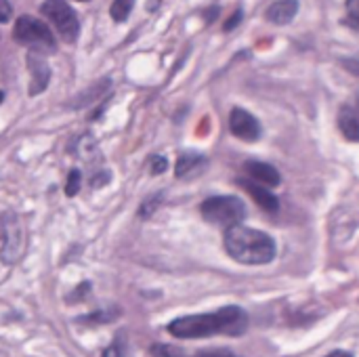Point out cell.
<instances>
[{
	"instance_id": "cell-1",
	"label": "cell",
	"mask_w": 359,
	"mask_h": 357,
	"mask_svg": "<svg viewBox=\"0 0 359 357\" xmlns=\"http://www.w3.org/2000/svg\"><path fill=\"white\" fill-rule=\"evenodd\" d=\"M248 328V313L242 307L229 305L213 313H197L177 318L168 324L175 338H208V336H240Z\"/></svg>"
},
{
	"instance_id": "cell-2",
	"label": "cell",
	"mask_w": 359,
	"mask_h": 357,
	"mask_svg": "<svg viewBox=\"0 0 359 357\" xmlns=\"http://www.w3.org/2000/svg\"><path fill=\"white\" fill-rule=\"evenodd\" d=\"M227 254L242 265H267L275 259V240L259 229L246 227L242 223L225 229L223 238Z\"/></svg>"
},
{
	"instance_id": "cell-3",
	"label": "cell",
	"mask_w": 359,
	"mask_h": 357,
	"mask_svg": "<svg viewBox=\"0 0 359 357\" xmlns=\"http://www.w3.org/2000/svg\"><path fill=\"white\" fill-rule=\"evenodd\" d=\"M202 217L213 225L231 227L246 219V204L235 195H213L202 202Z\"/></svg>"
},
{
	"instance_id": "cell-4",
	"label": "cell",
	"mask_w": 359,
	"mask_h": 357,
	"mask_svg": "<svg viewBox=\"0 0 359 357\" xmlns=\"http://www.w3.org/2000/svg\"><path fill=\"white\" fill-rule=\"evenodd\" d=\"M13 38L19 44L32 46V48H44V50H55L57 48L55 36H53V32L48 30V26L44 21L36 19V17H30V15H21L15 21Z\"/></svg>"
},
{
	"instance_id": "cell-5",
	"label": "cell",
	"mask_w": 359,
	"mask_h": 357,
	"mask_svg": "<svg viewBox=\"0 0 359 357\" xmlns=\"http://www.w3.org/2000/svg\"><path fill=\"white\" fill-rule=\"evenodd\" d=\"M40 13L57 28L66 42H74L80 34V21L76 11L66 3V0H44Z\"/></svg>"
},
{
	"instance_id": "cell-6",
	"label": "cell",
	"mask_w": 359,
	"mask_h": 357,
	"mask_svg": "<svg viewBox=\"0 0 359 357\" xmlns=\"http://www.w3.org/2000/svg\"><path fill=\"white\" fill-rule=\"evenodd\" d=\"M229 131L242 139V141H256L261 139V124L250 112L242 110V108H233L229 114Z\"/></svg>"
},
{
	"instance_id": "cell-7",
	"label": "cell",
	"mask_w": 359,
	"mask_h": 357,
	"mask_svg": "<svg viewBox=\"0 0 359 357\" xmlns=\"http://www.w3.org/2000/svg\"><path fill=\"white\" fill-rule=\"evenodd\" d=\"M28 66H30V74H32L30 95L36 97V95L44 93L46 86H48V82H50V68H48V64L44 61V57L38 53V50H30Z\"/></svg>"
},
{
	"instance_id": "cell-8",
	"label": "cell",
	"mask_w": 359,
	"mask_h": 357,
	"mask_svg": "<svg viewBox=\"0 0 359 357\" xmlns=\"http://www.w3.org/2000/svg\"><path fill=\"white\" fill-rule=\"evenodd\" d=\"M206 166H208L206 156L197 154V151H185V154L179 156L177 164H175V175H177V179H183V181L195 179L206 171Z\"/></svg>"
},
{
	"instance_id": "cell-9",
	"label": "cell",
	"mask_w": 359,
	"mask_h": 357,
	"mask_svg": "<svg viewBox=\"0 0 359 357\" xmlns=\"http://www.w3.org/2000/svg\"><path fill=\"white\" fill-rule=\"evenodd\" d=\"M237 185L244 187V189L250 193V197H252L256 204H259V206H261L263 211L275 213V211L280 209V202H278L275 193H271L269 187H265V185H261V183H256V181H252V179H248V177L237 179Z\"/></svg>"
},
{
	"instance_id": "cell-10",
	"label": "cell",
	"mask_w": 359,
	"mask_h": 357,
	"mask_svg": "<svg viewBox=\"0 0 359 357\" xmlns=\"http://www.w3.org/2000/svg\"><path fill=\"white\" fill-rule=\"evenodd\" d=\"M244 171L248 175V179L256 181V183H261L265 187H278L282 183V175L275 166L267 164V162H259V160H248L244 164Z\"/></svg>"
},
{
	"instance_id": "cell-11",
	"label": "cell",
	"mask_w": 359,
	"mask_h": 357,
	"mask_svg": "<svg viewBox=\"0 0 359 357\" xmlns=\"http://www.w3.org/2000/svg\"><path fill=\"white\" fill-rule=\"evenodd\" d=\"M296 13H298V0H278V3H273L265 11V17L269 23L286 26L296 17Z\"/></svg>"
},
{
	"instance_id": "cell-12",
	"label": "cell",
	"mask_w": 359,
	"mask_h": 357,
	"mask_svg": "<svg viewBox=\"0 0 359 357\" xmlns=\"http://www.w3.org/2000/svg\"><path fill=\"white\" fill-rule=\"evenodd\" d=\"M338 128L347 141L359 143V112L351 106L340 108L338 112Z\"/></svg>"
},
{
	"instance_id": "cell-13",
	"label": "cell",
	"mask_w": 359,
	"mask_h": 357,
	"mask_svg": "<svg viewBox=\"0 0 359 357\" xmlns=\"http://www.w3.org/2000/svg\"><path fill=\"white\" fill-rule=\"evenodd\" d=\"M108 86H110V80H108V78L101 80V82H97V84H93V86H88L86 90H82L78 97L72 99V106H70V108H72V110H78V108H86V106L97 104V99L108 90Z\"/></svg>"
},
{
	"instance_id": "cell-14",
	"label": "cell",
	"mask_w": 359,
	"mask_h": 357,
	"mask_svg": "<svg viewBox=\"0 0 359 357\" xmlns=\"http://www.w3.org/2000/svg\"><path fill=\"white\" fill-rule=\"evenodd\" d=\"M133 7H135V0H114L112 7H110V15H112L114 21L122 23V21L128 19Z\"/></svg>"
},
{
	"instance_id": "cell-15",
	"label": "cell",
	"mask_w": 359,
	"mask_h": 357,
	"mask_svg": "<svg viewBox=\"0 0 359 357\" xmlns=\"http://www.w3.org/2000/svg\"><path fill=\"white\" fill-rule=\"evenodd\" d=\"M160 204H162V193H153V195H149V197L143 200V204H141L139 217H141V219H149L153 213H156V211L160 209Z\"/></svg>"
},
{
	"instance_id": "cell-16",
	"label": "cell",
	"mask_w": 359,
	"mask_h": 357,
	"mask_svg": "<svg viewBox=\"0 0 359 357\" xmlns=\"http://www.w3.org/2000/svg\"><path fill=\"white\" fill-rule=\"evenodd\" d=\"M80 187H82V173L78 168H74V171H70L68 181H66V195L74 197L80 191Z\"/></svg>"
},
{
	"instance_id": "cell-17",
	"label": "cell",
	"mask_w": 359,
	"mask_h": 357,
	"mask_svg": "<svg viewBox=\"0 0 359 357\" xmlns=\"http://www.w3.org/2000/svg\"><path fill=\"white\" fill-rule=\"evenodd\" d=\"M151 353L156 357H185V353L177 347H171V345H153L151 347Z\"/></svg>"
},
{
	"instance_id": "cell-18",
	"label": "cell",
	"mask_w": 359,
	"mask_h": 357,
	"mask_svg": "<svg viewBox=\"0 0 359 357\" xmlns=\"http://www.w3.org/2000/svg\"><path fill=\"white\" fill-rule=\"evenodd\" d=\"M149 171H151V175H162V173H166L168 171V160L164 156H151Z\"/></svg>"
},
{
	"instance_id": "cell-19",
	"label": "cell",
	"mask_w": 359,
	"mask_h": 357,
	"mask_svg": "<svg viewBox=\"0 0 359 357\" xmlns=\"http://www.w3.org/2000/svg\"><path fill=\"white\" fill-rule=\"evenodd\" d=\"M347 17L353 26L359 28V0H347Z\"/></svg>"
},
{
	"instance_id": "cell-20",
	"label": "cell",
	"mask_w": 359,
	"mask_h": 357,
	"mask_svg": "<svg viewBox=\"0 0 359 357\" xmlns=\"http://www.w3.org/2000/svg\"><path fill=\"white\" fill-rule=\"evenodd\" d=\"M191 357H240V355H235L229 349H213V351H200Z\"/></svg>"
},
{
	"instance_id": "cell-21",
	"label": "cell",
	"mask_w": 359,
	"mask_h": 357,
	"mask_svg": "<svg viewBox=\"0 0 359 357\" xmlns=\"http://www.w3.org/2000/svg\"><path fill=\"white\" fill-rule=\"evenodd\" d=\"M340 66H342L349 74H353V76L359 78V57H345V59H340Z\"/></svg>"
},
{
	"instance_id": "cell-22",
	"label": "cell",
	"mask_w": 359,
	"mask_h": 357,
	"mask_svg": "<svg viewBox=\"0 0 359 357\" xmlns=\"http://www.w3.org/2000/svg\"><path fill=\"white\" fill-rule=\"evenodd\" d=\"M13 15V9H11V3L9 0H0V23H7Z\"/></svg>"
},
{
	"instance_id": "cell-23",
	"label": "cell",
	"mask_w": 359,
	"mask_h": 357,
	"mask_svg": "<svg viewBox=\"0 0 359 357\" xmlns=\"http://www.w3.org/2000/svg\"><path fill=\"white\" fill-rule=\"evenodd\" d=\"M106 183H110V173H108V171H99V173L90 179V185H93V187H104Z\"/></svg>"
},
{
	"instance_id": "cell-24",
	"label": "cell",
	"mask_w": 359,
	"mask_h": 357,
	"mask_svg": "<svg viewBox=\"0 0 359 357\" xmlns=\"http://www.w3.org/2000/svg\"><path fill=\"white\" fill-rule=\"evenodd\" d=\"M242 17H244V13H242V9H235L233 11V15L225 21V32H231V30H235V26L242 21Z\"/></svg>"
},
{
	"instance_id": "cell-25",
	"label": "cell",
	"mask_w": 359,
	"mask_h": 357,
	"mask_svg": "<svg viewBox=\"0 0 359 357\" xmlns=\"http://www.w3.org/2000/svg\"><path fill=\"white\" fill-rule=\"evenodd\" d=\"M104 357H122V347H120V342H118V340L112 342V345L104 351Z\"/></svg>"
},
{
	"instance_id": "cell-26",
	"label": "cell",
	"mask_w": 359,
	"mask_h": 357,
	"mask_svg": "<svg viewBox=\"0 0 359 357\" xmlns=\"http://www.w3.org/2000/svg\"><path fill=\"white\" fill-rule=\"evenodd\" d=\"M326 357H353L349 351H342V349H338V351H332V353H328Z\"/></svg>"
},
{
	"instance_id": "cell-27",
	"label": "cell",
	"mask_w": 359,
	"mask_h": 357,
	"mask_svg": "<svg viewBox=\"0 0 359 357\" xmlns=\"http://www.w3.org/2000/svg\"><path fill=\"white\" fill-rule=\"evenodd\" d=\"M217 15H219V7H213V9H211V13H206V21H208V23H213Z\"/></svg>"
},
{
	"instance_id": "cell-28",
	"label": "cell",
	"mask_w": 359,
	"mask_h": 357,
	"mask_svg": "<svg viewBox=\"0 0 359 357\" xmlns=\"http://www.w3.org/2000/svg\"><path fill=\"white\" fill-rule=\"evenodd\" d=\"M82 3H86V0H82Z\"/></svg>"
}]
</instances>
